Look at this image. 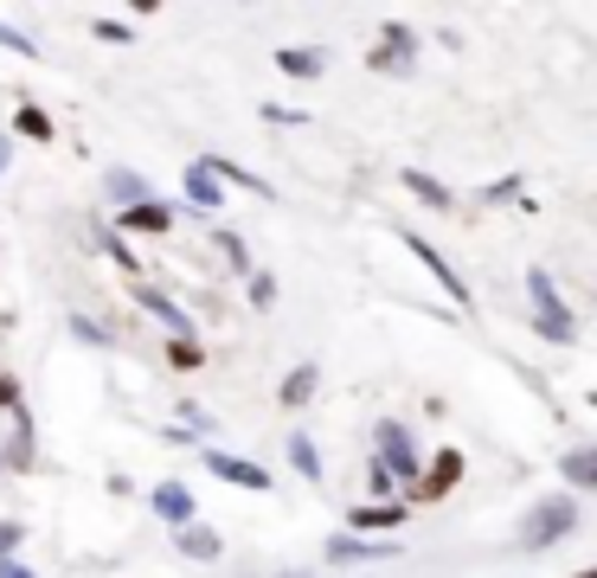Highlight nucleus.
Segmentation results:
<instances>
[{
  "label": "nucleus",
  "instance_id": "nucleus-26",
  "mask_svg": "<svg viewBox=\"0 0 597 578\" xmlns=\"http://www.w3.org/2000/svg\"><path fill=\"white\" fill-rule=\"evenodd\" d=\"M0 405H7V412H20V392H13V379H7V373H0Z\"/></svg>",
  "mask_w": 597,
  "mask_h": 578
},
{
  "label": "nucleus",
  "instance_id": "nucleus-25",
  "mask_svg": "<svg viewBox=\"0 0 597 578\" xmlns=\"http://www.w3.org/2000/svg\"><path fill=\"white\" fill-rule=\"evenodd\" d=\"M251 296H258V309H270V302H276V284H270V277H258V284H251Z\"/></svg>",
  "mask_w": 597,
  "mask_h": 578
},
{
  "label": "nucleus",
  "instance_id": "nucleus-9",
  "mask_svg": "<svg viewBox=\"0 0 597 578\" xmlns=\"http://www.w3.org/2000/svg\"><path fill=\"white\" fill-rule=\"evenodd\" d=\"M187 200L194 206H219V174H206V161L187 167Z\"/></svg>",
  "mask_w": 597,
  "mask_h": 578
},
{
  "label": "nucleus",
  "instance_id": "nucleus-11",
  "mask_svg": "<svg viewBox=\"0 0 597 578\" xmlns=\"http://www.w3.org/2000/svg\"><path fill=\"white\" fill-rule=\"evenodd\" d=\"M181 553L187 560H219V533L212 527H181Z\"/></svg>",
  "mask_w": 597,
  "mask_h": 578
},
{
  "label": "nucleus",
  "instance_id": "nucleus-13",
  "mask_svg": "<svg viewBox=\"0 0 597 578\" xmlns=\"http://www.w3.org/2000/svg\"><path fill=\"white\" fill-rule=\"evenodd\" d=\"M110 193H116V200H129V206H141V200H148V180L129 174V167H116V174H110Z\"/></svg>",
  "mask_w": 597,
  "mask_h": 578
},
{
  "label": "nucleus",
  "instance_id": "nucleus-5",
  "mask_svg": "<svg viewBox=\"0 0 597 578\" xmlns=\"http://www.w3.org/2000/svg\"><path fill=\"white\" fill-rule=\"evenodd\" d=\"M373 72H411V33H405V26H386V33H380Z\"/></svg>",
  "mask_w": 597,
  "mask_h": 578
},
{
  "label": "nucleus",
  "instance_id": "nucleus-23",
  "mask_svg": "<svg viewBox=\"0 0 597 578\" xmlns=\"http://www.w3.org/2000/svg\"><path fill=\"white\" fill-rule=\"evenodd\" d=\"M20 540H26V533H20V520H0V553H13Z\"/></svg>",
  "mask_w": 597,
  "mask_h": 578
},
{
  "label": "nucleus",
  "instance_id": "nucleus-14",
  "mask_svg": "<svg viewBox=\"0 0 597 578\" xmlns=\"http://www.w3.org/2000/svg\"><path fill=\"white\" fill-rule=\"evenodd\" d=\"M309 392H315V366H296L283 379V405H309Z\"/></svg>",
  "mask_w": 597,
  "mask_h": 578
},
{
  "label": "nucleus",
  "instance_id": "nucleus-18",
  "mask_svg": "<svg viewBox=\"0 0 597 578\" xmlns=\"http://www.w3.org/2000/svg\"><path fill=\"white\" fill-rule=\"evenodd\" d=\"M405 520V507H353V527H398Z\"/></svg>",
  "mask_w": 597,
  "mask_h": 578
},
{
  "label": "nucleus",
  "instance_id": "nucleus-2",
  "mask_svg": "<svg viewBox=\"0 0 597 578\" xmlns=\"http://www.w3.org/2000/svg\"><path fill=\"white\" fill-rule=\"evenodd\" d=\"M457 482H463V450H437V463H431V469L411 482V502H418V507L437 502V495H450Z\"/></svg>",
  "mask_w": 597,
  "mask_h": 578
},
{
  "label": "nucleus",
  "instance_id": "nucleus-10",
  "mask_svg": "<svg viewBox=\"0 0 597 578\" xmlns=\"http://www.w3.org/2000/svg\"><path fill=\"white\" fill-rule=\"evenodd\" d=\"M405 244H411V251H418V257H424V264H431V271H437V277H444V289H450V302H469V289L457 284V277H450V264H444V257H437V251H431V244H424V238H405Z\"/></svg>",
  "mask_w": 597,
  "mask_h": 578
},
{
  "label": "nucleus",
  "instance_id": "nucleus-20",
  "mask_svg": "<svg viewBox=\"0 0 597 578\" xmlns=\"http://www.w3.org/2000/svg\"><path fill=\"white\" fill-rule=\"evenodd\" d=\"M405 187H411V193H424V200H431V206H450V193H444V187H437V180H431V174H418V167H411V174H405Z\"/></svg>",
  "mask_w": 597,
  "mask_h": 578
},
{
  "label": "nucleus",
  "instance_id": "nucleus-7",
  "mask_svg": "<svg viewBox=\"0 0 597 578\" xmlns=\"http://www.w3.org/2000/svg\"><path fill=\"white\" fill-rule=\"evenodd\" d=\"M194 495H187V489H181V482H161V489H154V514H161V520H174V527H194Z\"/></svg>",
  "mask_w": 597,
  "mask_h": 578
},
{
  "label": "nucleus",
  "instance_id": "nucleus-27",
  "mask_svg": "<svg viewBox=\"0 0 597 578\" xmlns=\"http://www.w3.org/2000/svg\"><path fill=\"white\" fill-rule=\"evenodd\" d=\"M0 578H33V573H26V566H13V560H7V566H0Z\"/></svg>",
  "mask_w": 597,
  "mask_h": 578
},
{
  "label": "nucleus",
  "instance_id": "nucleus-6",
  "mask_svg": "<svg viewBox=\"0 0 597 578\" xmlns=\"http://www.w3.org/2000/svg\"><path fill=\"white\" fill-rule=\"evenodd\" d=\"M206 469L225 476V482H238V489H270V476L258 463H238V456H225V450H206Z\"/></svg>",
  "mask_w": 597,
  "mask_h": 578
},
{
  "label": "nucleus",
  "instance_id": "nucleus-21",
  "mask_svg": "<svg viewBox=\"0 0 597 578\" xmlns=\"http://www.w3.org/2000/svg\"><path fill=\"white\" fill-rule=\"evenodd\" d=\"M167 361H174V366H199V361H206V354H199V348H194V335H181V341L167 348Z\"/></svg>",
  "mask_w": 597,
  "mask_h": 578
},
{
  "label": "nucleus",
  "instance_id": "nucleus-17",
  "mask_svg": "<svg viewBox=\"0 0 597 578\" xmlns=\"http://www.w3.org/2000/svg\"><path fill=\"white\" fill-rule=\"evenodd\" d=\"M13 129H20V136H33V142H52V123H46V110H33V103L13 116Z\"/></svg>",
  "mask_w": 597,
  "mask_h": 578
},
{
  "label": "nucleus",
  "instance_id": "nucleus-1",
  "mask_svg": "<svg viewBox=\"0 0 597 578\" xmlns=\"http://www.w3.org/2000/svg\"><path fill=\"white\" fill-rule=\"evenodd\" d=\"M572 527H579V502H572V495H546V502L521 520V546H552V540H565Z\"/></svg>",
  "mask_w": 597,
  "mask_h": 578
},
{
  "label": "nucleus",
  "instance_id": "nucleus-15",
  "mask_svg": "<svg viewBox=\"0 0 597 578\" xmlns=\"http://www.w3.org/2000/svg\"><path fill=\"white\" fill-rule=\"evenodd\" d=\"M289 456H296V469H302L309 482H322V456H315V443H309V437H302V431L289 437Z\"/></svg>",
  "mask_w": 597,
  "mask_h": 578
},
{
  "label": "nucleus",
  "instance_id": "nucleus-28",
  "mask_svg": "<svg viewBox=\"0 0 597 578\" xmlns=\"http://www.w3.org/2000/svg\"><path fill=\"white\" fill-rule=\"evenodd\" d=\"M7 154H13V148H7V142H0V167H7Z\"/></svg>",
  "mask_w": 597,
  "mask_h": 578
},
{
  "label": "nucleus",
  "instance_id": "nucleus-12",
  "mask_svg": "<svg viewBox=\"0 0 597 578\" xmlns=\"http://www.w3.org/2000/svg\"><path fill=\"white\" fill-rule=\"evenodd\" d=\"M129 231H167V206H154V200H141V206H129V218H123Z\"/></svg>",
  "mask_w": 597,
  "mask_h": 578
},
{
  "label": "nucleus",
  "instance_id": "nucleus-4",
  "mask_svg": "<svg viewBox=\"0 0 597 578\" xmlns=\"http://www.w3.org/2000/svg\"><path fill=\"white\" fill-rule=\"evenodd\" d=\"M373 437H380V469H386V476H411V463H418V456H411V437H405V425H393V418H386Z\"/></svg>",
  "mask_w": 597,
  "mask_h": 578
},
{
  "label": "nucleus",
  "instance_id": "nucleus-22",
  "mask_svg": "<svg viewBox=\"0 0 597 578\" xmlns=\"http://www.w3.org/2000/svg\"><path fill=\"white\" fill-rule=\"evenodd\" d=\"M141 302H148V309H154V315H161V322H174V328H187V315H181V309H174V302H167V296H141Z\"/></svg>",
  "mask_w": 597,
  "mask_h": 578
},
{
  "label": "nucleus",
  "instance_id": "nucleus-24",
  "mask_svg": "<svg viewBox=\"0 0 597 578\" xmlns=\"http://www.w3.org/2000/svg\"><path fill=\"white\" fill-rule=\"evenodd\" d=\"M0 46H7V52H33V39H20L13 26H0Z\"/></svg>",
  "mask_w": 597,
  "mask_h": 578
},
{
  "label": "nucleus",
  "instance_id": "nucleus-29",
  "mask_svg": "<svg viewBox=\"0 0 597 578\" xmlns=\"http://www.w3.org/2000/svg\"><path fill=\"white\" fill-rule=\"evenodd\" d=\"M283 578H309V573H283Z\"/></svg>",
  "mask_w": 597,
  "mask_h": 578
},
{
  "label": "nucleus",
  "instance_id": "nucleus-8",
  "mask_svg": "<svg viewBox=\"0 0 597 578\" xmlns=\"http://www.w3.org/2000/svg\"><path fill=\"white\" fill-rule=\"evenodd\" d=\"M328 560H393V546L386 540H347V533H334Z\"/></svg>",
  "mask_w": 597,
  "mask_h": 578
},
{
  "label": "nucleus",
  "instance_id": "nucleus-16",
  "mask_svg": "<svg viewBox=\"0 0 597 578\" xmlns=\"http://www.w3.org/2000/svg\"><path fill=\"white\" fill-rule=\"evenodd\" d=\"M565 476H572L579 489H592L597 482V450H572V456H565Z\"/></svg>",
  "mask_w": 597,
  "mask_h": 578
},
{
  "label": "nucleus",
  "instance_id": "nucleus-30",
  "mask_svg": "<svg viewBox=\"0 0 597 578\" xmlns=\"http://www.w3.org/2000/svg\"><path fill=\"white\" fill-rule=\"evenodd\" d=\"M579 578H597V573H579Z\"/></svg>",
  "mask_w": 597,
  "mask_h": 578
},
{
  "label": "nucleus",
  "instance_id": "nucleus-19",
  "mask_svg": "<svg viewBox=\"0 0 597 578\" xmlns=\"http://www.w3.org/2000/svg\"><path fill=\"white\" fill-rule=\"evenodd\" d=\"M276 65H283L289 77H315V72H322V59H315V52H276Z\"/></svg>",
  "mask_w": 597,
  "mask_h": 578
},
{
  "label": "nucleus",
  "instance_id": "nucleus-3",
  "mask_svg": "<svg viewBox=\"0 0 597 578\" xmlns=\"http://www.w3.org/2000/svg\"><path fill=\"white\" fill-rule=\"evenodd\" d=\"M527 289H533V302H539V328H546L552 341H572V315L559 309V296H552V284H546V271H527Z\"/></svg>",
  "mask_w": 597,
  "mask_h": 578
}]
</instances>
